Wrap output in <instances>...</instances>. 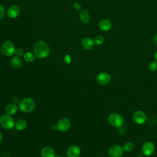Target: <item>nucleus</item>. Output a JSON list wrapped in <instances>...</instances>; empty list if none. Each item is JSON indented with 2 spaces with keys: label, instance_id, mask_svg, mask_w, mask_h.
I'll return each instance as SVG.
<instances>
[{
  "label": "nucleus",
  "instance_id": "1",
  "mask_svg": "<svg viewBox=\"0 0 157 157\" xmlns=\"http://www.w3.org/2000/svg\"><path fill=\"white\" fill-rule=\"evenodd\" d=\"M33 50L36 57L39 59L45 58L50 54L49 46L43 40L36 42L34 45Z\"/></svg>",
  "mask_w": 157,
  "mask_h": 157
},
{
  "label": "nucleus",
  "instance_id": "2",
  "mask_svg": "<svg viewBox=\"0 0 157 157\" xmlns=\"http://www.w3.org/2000/svg\"><path fill=\"white\" fill-rule=\"evenodd\" d=\"M36 102L33 99L31 98H25L19 104V108L21 111L24 113H30L33 112L35 108Z\"/></svg>",
  "mask_w": 157,
  "mask_h": 157
},
{
  "label": "nucleus",
  "instance_id": "3",
  "mask_svg": "<svg viewBox=\"0 0 157 157\" xmlns=\"http://www.w3.org/2000/svg\"><path fill=\"white\" fill-rule=\"evenodd\" d=\"M108 121L112 126L120 128L124 123V119L120 114L118 113H112L108 116Z\"/></svg>",
  "mask_w": 157,
  "mask_h": 157
},
{
  "label": "nucleus",
  "instance_id": "4",
  "mask_svg": "<svg viewBox=\"0 0 157 157\" xmlns=\"http://www.w3.org/2000/svg\"><path fill=\"white\" fill-rule=\"evenodd\" d=\"M0 124L6 129H11L15 126V123L13 118L6 113L0 117Z\"/></svg>",
  "mask_w": 157,
  "mask_h": 157
},
{
  "label": "nucleus",
  "instance_id": "5",
  "mask_svg": "<svg viewBox=\"0 0 157 157\" xmlns=\"http://www.w3.org/2000/svg\"><path fill=\"white\" fill-rule=\"evenodd\" d=\"M15 47L13 44L10 41H6L1 46V52L6 56H11L15 53Z\"/></svg>",
  "mask_w": 157,
  "mask_h": 157
},
{
  "label": "nucleus",
  "instance_id": "6",
  "mask_svg": "<svg viewBox=\"0 0 157 157\" xmlns=\"http://www.w3.org/2000/svg\"><path fill=\"white\" fill-rule=\"evenodd\" d=\"M123 149L120 145H113L110 147L108 154L110 157H121L123 154Z\"/></svg>",
  "mask_w": 157,
  "mask_h": 157
},
{
  "label": "nucleus",
  "instance_id": "7",
  "mask_svg": "<svg viewBox=\"0 0 157 157\" xmlns=\"http://www.w3.org/2000/svg\"><path fill=\"white\" fill-rule=\"evenodd\" d=\"M71 121L67 118H63L60 119L56 124L57 129L60 132H66L71 127Z\"/></svg>",
  "mask_w": 157,
  "mask_h": 157
},
{
  "label": "nucleus",
  "instance_id": "8",
  "mask_svg": "<svg viewBox=\"0 0 157 157\" xmlns=\"http://www.w3.org/2000/svg\"><path fill=\"white\" fill-rule=\"evenodd\" d=\"M155 144L151 141L146 142L142 147V153L146 156H148L152 155L155 151Z\"/></svg>",
  "mask_w": 157,
  "mask_h": 157
},
{
  "label": "nucleus",
  "instance_id": "9",
  "mask_svg": "<svg viewBox=\"0 0 157 157\" xmlns=\"http://www.w3.org/2000/svg\"><path fill=\"white\" fill-rule=\"evenodd\" d=\"M132 119L136 124H142L146 121L147 116L143 111L137 110L132 115Z\"/></svg>",
  "mask_w": 157,
  "mask_h": 157
},
{
  "label": "nucleus",
  "instance_id": "10",
  "mask_svg": "<svg viewBox=\"0 0 157 157\" xmlns=\"http://www.w3.org/2000/svg\"><path fill=\"white\" fill-rule=\"evenodd\" d=\"M97 82L101 85H105L110 81V76L107 72H101L96 77Z\"/></svg>",
  "mask_w": 157,
  "mask_h": 157
},
{
  "label": "nucleus",
  "instance_id": "11",
  "mask_svg": "<svg viewBox=\"0 0 157 157\" xmlns=\"http://www.w3.org/2000/svg\"><path fill=\"white\" fill-rule=\"evenodd\" d=\"M20 13V8L17 5H12L10 6L7 10V16L10 18H15L17 17Z\"/></svg>",
  "mask_w": 157,
  "mask_h": 157
},
{
  "label": "nucleus",
  "instance_id": "12",
  "mask_svg": "<svg viewBox=\"0 0 157 157\" xmlns=\"http://www.w3.org/2000/svg\"><path fill=\"white\" fill-rule=\"evenodd\" d=\"M66 153L67 157H78L81 151L80 147L77 145H71L68 148Z\"/></svg>",
  "mask_w": 157,
  "mask_h": 157
},
{
  "label": "nucleus",
  "instance_id": "13",
  "mask_svg": "<svg viewBox=\"0 0 157 157\" xmlns=\"http://www.w3.org/2000/svg\"><path fill=\"white\" fill-rule=\"evenodd\" d=\"M98 26L101 31H107L111 29L112 23L110 21L107 19H102L99 21Z\"/></svg>",
  "mask_w": 157,
  "mask_h": 157
},
{
  "label": "nucleus",
  "instance_id": "14",
  "mask_svg": "<svg viewBox=\"0 0 157 157\" xmlns=\"http://www.w3.org/2000/svg\"><path fill=\"white\" fill-rule=\"evenodd\" d=\"M94 45V40H93L91 38L85 37L83 38L81 41L82 47L86 50H91L93 48Z\"/></svg>",
  "mask_w": 157,
  "mask_h": 157
},
{
  "label": "nucleus",
  "instance_id": "15",
  "mask_svg": "<svg viewBox=\"0 0 157 157\" xmlns=\"http://www.w3.org/2000/svg\"><path fill=\"white\" fill-rule=\"evenodd\" d=\"M41 157H55V153L54 150L50 147H44L40 152Z\"/></svg>",
  "mask_w": 157,
  "mask_h": 157
},
{
  "label": "nucleus",
  "instance_id": "16",
  "mask_svg": "<svg viewBox=\"0 0 157 157\" xmlns=\"http://www.w3.org/2000/svg\"><path fill=\"white\" fill-rule=\"evenodd\" d=\"M6 112L7 114L12 115L17 113L18 110L17 105L14 103H10L6 107Z\"/></svg>",
  "mask_w": 157,
  "mask_h": 157
},
{
  "label": "nucleus",
  "instance_id": "17",
  "mask_svg": "<svg viewBox=\"0 0 157 157\" xmlns=\"http://www.w3.org/2000/svg\"><path fill=\"white\" fill-rule=\"evenodd\" d=\"M10 64L13 68L19 69L22 66V61L21 59L19 58V56H15L11 58Z\"/></svg>",
  "mask_w": 157,
  "mask_h": 157
},
{
  "label": "nucleus",
  "instance_id": "18",
  "mask_svg": "<svg viewBox=\"0 0 157 157\" xmlns=\"http://www.w3.org/2000/svg\"><path fill=\"white\" fill-rule=\"evenodd\" d=\"M27 126V122L24 119H20L18 120L15 124V129L18 131H22L24 130Z\"/></svg>",
  "mask_w": 157,
  "mask_h": 157
},
{
  "label": "nucleus",
  "instance_id": "19",
  "mask_svg": "<svg viewBox=\"0 0 157 157\" xmlns=\"http://www.w3.org/2000/svg\"><path fill=\"white\" fill-rule=\"evenodd\" d=\"M80 21L85 24L87 23L90 20V15L87 10H82L80 12Z\"/></svg>",
  "mask_w": 157,
  "mask_h": 157
},
{
  "label": "nucleus",
  "instance_id": "20",
  "mask_svg": "<svg viewBox=\"0 0 157 157\" xmlns=\"http://www.w3.org/2000/svg\"><path fill=\"white\" fill-rule=\"evenodd\" d=\"M35 55L32 53L30 52H26L23 55V58L25 61L27 63H32L35 60Z\"/></svg>",
  "mask_w": 157,
  "mask_h": 157
},
{
  "label": "nucleus",
  "instance_id": "21",
  "mask_svg": "<svg viewBox=\"0 0 157 157\" xmlns=\"http://www.w3.org/2000/svg\"><path fill=\"white\" fill-rule=\"evenodd\" d=\"M122 147L124 151H131L134 148V144L131 142H127L123 144Z\"/></svg>",
  "mask_w": 157,
  "mask_h": 157
},
{
  "label": "nucleus",
  "instance_id": "22",
  "mask_svg": "<svg viewBox=\"0 0 157 157\" xmlns=\"http://www.w3.org/2000/svg\"><path fill=\"white\" fill-rule=\"evenodd\" d=\"M104 42V39L101 36H97L95 37V38L94 39V44L98 45H100L102 44Z\"/></svg>",
  "mask_w": 157,
  "mask_h": 157
},
{
  "label": "nucleus",
  "instance_id": "23",
  "mask_svg": "<svg viewBox=\"0 0 157 157\" xmlns=\"http://www.w3.org/2000/svg\"><path fill=\"white\" fill-rule=\"evenodd\" d=\"M148 68H149L150 71H151L152 72L156 71H157V61H153L150 62L148 65Z\"/></svg>",
  "mask_w": 157,
  "mask_h": 157
},
{
  "label": "nucleus",
  "instance_id": "24",
  "mask_svg": "<svg viewBox=\"0 0 157 157\" xmlns=\"http://www.w3.org/2000/svg\"><path fill=\"white\" fill-rule=\"evenodd\" d=\"M14 54L16 56H22L23 55V50L21 48H17L15 50Z\"/></svg>",
  "mask_w": 157,
  "mask_h": 157
},
{
  "label": "nucleus",
  "instance_id": "25",
  "mask_svg": "<svg viewBox=\"0 0 157 157\" xmlns=\"http://www.w3.org/2000/svg\"><path fill=\"white\" fill-rule=\"evenodd\" d=\"M5 13V9L0 4V20L3 18Z\"/></svg>",
  "mask_w": 157,
  "mask_h": 157
},
{
  "label": "nucleus",
  "instance_id": "26",
  "mask_svg": "<svg viewBox=\"0 0 157 157\" xmlns=\"http://www.w3.org/2000/svg\"><path fill=\"white\" fill-rule=\"evenodd\" d=\"M73 7H74V8L75 10H80V9H81V6H80V4L79 3H78V2H74V3L73 4Z\"/></svg>",
  "mask_w": 157,
  "mask_h": 157
},
{
  "label": "nucleus",
  "instance_id": "27",
  "mask_svg": "<svg viewBox=\"0 0 157 157\" xmlns=\"http://www.w3.org/2000/svg\"><path fill=\"white\" fill-rule=\"evenodd\" d=\"M64 59V62L66 63H67V64L71 62V57H70V56L69 55H65Z\"/></svg>",
  "mask_w": 157,
  "mask_h": 157
},
{
  "label": "nucleus",
  "instance_id": "28",
  "mask_svg": "<svg viewBox=\"0 0 157 157\" xmlns=\"http://www.w3.org/2000/svg\"><path fill=\"white\" fill-rule=\"evenodd\" d=\"M153 42L155 44V46L157 47V33L156 34H155V36H153Z\"/></svg>",
  "mask_w": 157,
  "mask_h": 157
},
{
  "label": "nucleus",
  "instance_id": "29",
  "mask_svg": "<svg viewBox=\"0 0 157 157\" xmlns=\"http://www.w3.org/2000/svg\"><path fill=\"white\" fill-rule=\"evenodd\" d=\"M154 58H155V59L156 61H157V51L155 52V55H154Z\"/></svg>",
  "mask_w": 157,
  "mask_h": 157
},
{
  "label": "nucleus",
  "instance_id": "30",
  "mask_svg": "<svg viewBox=\"0 0 157 157\" xmlns=\"http://www.w3.org/2000/svg\"><path fill=\"white\" fill-rule=\"evenodd\" d=\"M52 129H53V130H55V129H57V126H56V125H53L52 126Z\"/></svg>",
  "mask_w": 157,
  "mask_h": 157
},
{
  "label": "nucleus",
  "instance_id": "31",
  "mask_svg": "<svg viewBox=\"0 0 157 157\" xmlns=\"http://www.w3.org/2000/svg\"><path fill=\"white\" fill-rule=\"evenodd\" d=\"M2 135L1 132H0V144H1V142H2Z\"/></svg>",
  "mask_w": 157,
  "mask_h": 157
},
{
  "label": "nucleus",
  "instance_id": "32",
  "mask_svg": "<svg viewBox=\"0 0 157 157\" xmlns=\"http://www.w3.org/2000/svg\"><path fill=\"white\" fill-rule=\"evenodd\" d=\"M55 157H63V156H61V155H56V156H55Z\"/></svg>",
  "mask_w": 157,
  "mask_h": 157
},
{
  "label": "nucleus",
  "instance_id": "33",
  "mask_svg": "<svg viewBox=\"0 0 157 157\" xmlns=\"http://www.w3.org/2000/svg\"><path fill=\"white\" fill-rule=\"evenodd\" d=\"M0 68H1V64H0Z\"/></svg>",
  "mask_w": 157,
  "mask_h": 157
}]
</instances>
